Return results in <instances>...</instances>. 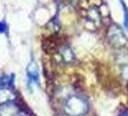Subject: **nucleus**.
<instances>
[{"mask_svg":"<svg viewBox=\"0 0 128 116\" xmlns=\"http://www.w3.org/2000/svg\"><path fill=\"white\" fill-rule=\"evenodd\" d=\"M64 110L68 116H83L89 110V103L82 97L71 96L66 101Z\"/></svg>","mask_w":128,"mask_h":116,"instance_id":"1","label":"nucleus"},{"mask_svg":"<svg viewBox=\"0 0 128 116\" xmlns=\"http://www.w3.org/2000/svg\"><path fill=\"white\" fill-rule=\"evenodd\" d=\"M108 38L110 43L116 47H123L127 45L128 41L126 36L122 29L116 25H113L109 29Z\"/></svg>","mask_w":128,"mask_h":116,"instance_id":"2","label":"nucleus"},{"mask_svg":"<svg viewBox=\"0 0 128 116\" xmlns=\"http://www.w3.org/2000/svg\"><path fill=\"white\" fill-rule=\"evenodd\" d=\"M27 77L31 84L38 83V67L36 61L32 60L27 67Z\"/></svg>","mask_w":128,"mask_h":116,"instance_id":"3","label":"nucleus"},{"mask_svg":"<svg viewBox=\"0 0 128 116\" xmlns=\"http://www.w3.org/2000/svg\"><path fill=\"white\" fill-rule=\"evenodd\" d=\"M87 21L92 23V25H94V27H97V26L100 24V21H101V17H100V13L98 11L97 8H90L87 12Z\"/></svg>","mask_w":128,"mask_h":116,"instance_id":"4","label":"nucleus"},{"mask_svg":"<svg viewBox=\"0 0 128 116\" xmlns=\"http://www.w3.org/2000/svg\"><path fill=\"white\" fill-rule=\"evenodd\" d=\"M16 99V94L6 86L0 87V104H7Z\"/></svg>","mask_w":128,"mask_h":116,"instance_id":"5","label":"nucleus"},{"mask_svg":"<svg viewBox=\"0 0 128 116\" xmlns=\"http://www.w3.org/2000/svg\"><path fill=\"white\" fill-rule=\"evenodd\" d=\"M60 54L63 58V60L66 61V62H71L73 61L74 59V54L72 50L70 49V47L68 46H64L61 48V51H60Z\"/></svg>","mask_w":128,"mask_h":116,"instance_id":"6","label":"nucleus"},{"mask_svg":"<svg viewBox=\"0 0 128 116\" xmlns=\"http://www.w3.org/2000/svg\"><path fill=\"white\" fill-rule=\"evenodd\" d=\"M6 29H7V26L5 24V22L0 21V33H4L6 31Z\"/></svg>","mask_w":128,"mask_h":116,"instance_id":"7","label":"nucleus"},{"mask_svg":"<svg viewBox=\"0 0 128 116\" xmlns=\"http://www.w3.org/2000/svg\"><path fill=\"white\" fill-rule=\"evenodd\" d=\"M120 116H128V111H126V112H124V113H122Z\"/></svg>","mask_w":128,"mask_h":116,"instance_id":"8","label":"nucleus"},{"mask_svg":"<svg viewBox=\"0 0 128 116\" xmlns=\"http://www.w3.org/2000/svg\"><path fill=\"white\" fill-rule=\"evenodd\" d=\"M18 116H28V115H25V114H19Z\"/></svg>","mask_w":128,"mask_h":116,"instance_id":"9","label":"nucleus"}]
</instances>
